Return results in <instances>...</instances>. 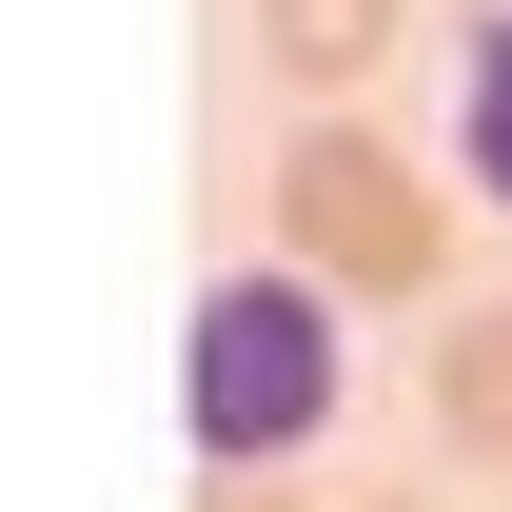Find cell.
Masks as SVG:
<instances>
[{
	"instance_id": "obj_3",
	"label": "cell",
	"mask_w": 512,
	"mask_h": 512,
	"mask_svg": "<svg viewBox=\"0 0 512 512\" xmlns=\"http://www.w3.org/2000/svg\"><path fill=\"white\" fill-rule=\"evenodd\" d=\"M256 60L296 79V99H355L394 60V0H256Z\"/></svg>"
},
{
	"instance_id": "obj_6",
	"label": "cell",
	"mask_w": 512,
	"mask_h": 512,
	"mask_svg": "<svg viewBox=\"0 0 512 512\" xmlns=\"http://www.w3.org/2000/svg\"><path fill=\"white\" fill-rule=\"evenodd\" d=\"M197 512H316L296 473H197Z\"/></svg>"
},
{
	"instance_id": "obj_5",
	"label": "cell",
	"mask_w": 512,
	"mask_h": 512,
	"mask_svg": "<svg viewBox=\"0 0 512 512\" xmlns=\"http://www.w3.org/2000/svg\"><path fill=\"white\" fill-rule=\"evenodd\" d=\"M453 178L512 217V0L473 20V40H453Z\"/></svg>"
},
{
	"instance_id": "obj_1",
	"label": "cell",
	"mask_w": 512,
	"mask_h": 512,
	"mask_svg": "<svg viewBox=\"0 0 512 512\" xmlns=\"http://www.w3.org/2000/svg\"><path fill=\"white\" fill-rule=\"evenodd\" d=\"M178 434H197V473H296L335 434V296L296 256H256L178 316Z\"/></svg>"
},
{
	"instance_id": "obj_4",
	"label": "cell",
	"mask_w": 512,
	"mask_h": 512,
	"mask_svg": "<svg viewBox=\"0 0 512 512\" xmlns=\"http://www.w3.org/2000/svg\"><path fill=\"white\" fill-rule=\"evenodd\" d=\"M434 434H453V453H493V473H512V296H493V316H453V335H434Z\"/></svg>"
},
{
	"instance_id": "obj_2",
	"label": "cell",
	"mask_w": 512,
	"mask_h": 512,
	"mask_svg": "<svg viewBox=\"0 0 512 512\" xmlns=\"http://www.w3.org/2000/svg\"><path fill=\"white\" fill-rule=\"evenodd\" d=\"M276 256H296L316 296H434L453 197L414 178L375 119H296V138H276Z\"/></svg>"
},
{
	"instance_id": "obj_7",
	"label": "cell",
	"mask_w": 512,
	"mask_h": 512,
	"mask_svg": "<svg viewBox=\"0 0 512 512\" xmlns=\"http://www.w3.org/2000/svg\"><path fill=\"white\" fill-rule=\"evenodd\" d=\"M394 512H414V493H394Z\"/></svg>"
}]
</instances>
